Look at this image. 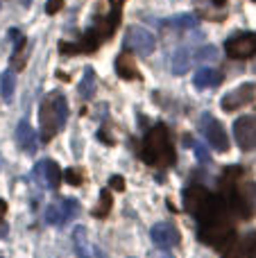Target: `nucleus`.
<instances>
[{
    "label": "nucleus",
    "mask_w": 256,
    "mask_h": 258,
    "mask_svg": "<svg viewBox=\"0 0 256 258\" xmlns=\"http://www.w3.org/2000/svg\"><path fill=\"white\" fill-rule=\"evenodd\" d=\"M184 206L198 220V236L202 242L216 247V249H227L236 242L234 227L227 215V204L218 200L213 192H209L202 186L186 188Z\"/></svg>",
    "instance_id": "nucleus-1"
},
{
    "label": "nucleus",
    "mask_w": 256,
    "mask_h": 258,
    "mask_svg": "<svg viewBox=\"0 0 256 258\" xmlns=\"http://www.w3.org/2000/svg\"><path fill=\"white\" fill-rule=\"evenodd\" d=\"M143 161L152 168H168L175 163V145L166 125H154L143 138Z\"/></svg>",
    "instance_id": "nucleus-2"
},
{
    "label": "nucleus",
    "mask_w": 256,
    "mask_h": 258,
    "mask_svg": "<svg viewBox=\"0 0 256 258\" xmlns=\"http://www.w3.org/2000/svg\"><path fill=\"white\" fill-rule=\"evenodd\" d=\"M118 23H120V9H113L111 7V12H109L107 16L98 18V21L93 23V27H91L84 36H82L80 43H73V45L61 43V45H59V50H61V52H73V54H75V52H93V50H98L100 45H102L104 41H107L109 36L116 32Z\"/></svg>",
    "instance_id": "nucleus-3"
},
{
    "label": "nucleus",
    "mask_w": 256,
    "mask_h": 258,
    "mask_svg": "<svg viewBox=\"0 0 256 258\" xmlns=\"http://www.w3.org/2000/svg\"><path fill=\"white\" fill-rule=\"evenodd\" d=\"M225 174V190H227V204L240 215V218H249L256 213V183L254 181H240L238 174L240 170H229Z\"/></svg>",
    "instance_id": "nucleus-4"
},
{
    "label": "nucleus",
    "mask_w": 256,
    "mask_h": 258,
    "mask_svg": "<svg viewBox=\"0 0 256 258\" xmlns=\"http://www.w3.org/2000/svg\"><path fill=\"white\" fill-rule=\"evenodd\" d=\"M125 48L141 54V57H148L157 48V39H154V34L150 30L134 25V27H127L125 32Z\"/></svg>",
    "instance_id": "nucleus-5"
},
{
    "label": "nucleus",
    "mask_w": 256,
    "mask_h": 258,
    "mask_svg": "<svg viewBox=\"0 0 256 258\" xmlns=\"http://www.w3.org/2000/svg\"><path fill=\"white\" fill-rule=\"evenodd\" d=\"M225 50L231 59H249L256 54V32H240L227 39Z\"/></svg>",
    "instance_id": "nucleus-6"
},
{
    "label": "nucleus",
    "mask_w": 256,
    "mask_h": 258,
    "mask_svg": "<svg viewBox=\"0 0 256 258\" xmlns=\"http://www.w3.org/2000/svg\"><path fill=\"white\" fill-rule=\"evenodd\" d=\"M254 95H256V84H254V82H245V84H240L238 89L229 91V93L222 98L220 107H222V111L234 113V111H238V109L252 104L254 102Z\"/></svg>",
    "instance_id": "nucleus-7"
},
{
    "label": "nucleus",
    "mask_w": 256,
    "mask_h": 258,
    "mask_svg": "<svg viewBox=\"0 0 256 258\" xmlns=\"http://www.w3.org/2000/svg\"><path fill=\"white\" fill-rule=\"evenodd\" d=\"M200 129H202V134L207 136V141L211 143L213 150H218V152L229 150V138H227L225 127H222V122L216 120L211 113H204L202 116V120H200Z\"/></svg>",
    "instance_id": "nucleus-8"
},
{
    "label": "nucleus",
    "mask_w": 256,
    "mask_h": 258,
    "mask_svg": "<svg viewBox=\"0 0 256 258\" xmlns=\"http://www.w3.org/2000/svg\"><path fill=\"white\" fill-rule=\"evenodd\" d=\"M39 122H41V141H43V143H50L54 134L61 129V125H59L57 109H54V98H52V95H48V98L41 102Z\"/></svg>",
    "instance_id": "nucleus-9"
},
{
    "label": "nucleus",
    "mask_w": 256,
    "mask_h": 258,
    "mask_svg": "<svg viewBox=\"0 0 256 258\" xmlns=\"http://www.w3.org/2000/svg\"><path fill=\"white\" fill-rule=\"evenodd\" d=\"M80 213V202L77 200H59L48 206L45 211V222L52 227H63L68 220H73Z\"/></svg>",
    "instance_id": "nucleus-10"
},
{
    "label": "nucleus",
    "mask_w": 256,
    "mask_h": 258,
    "mask_svg": "<svg viewBox=\"0 0 256 258\" xmlns=\"http://www.w3.org/2000/svg\"><path fill=\"white\" fill-rule=\"evenodd\" d=\"M234 138L240 150L249 152L256 147V120L249 116H243L234 122Z\"/></svg>",
    "instance_id": "nucleus-11"
},
{
    "label": "nucleus",
    "mask_w": 256,
    "mask_h": 258,
    "mask_svg": "<svg viewBox=\"0 0 256 258\" xmlns=\"http://www.w3.org/2000/svg\"><path fill=\"white\" fill-rule=\"evenodd\" d=\"M150 238H152V242L159 247V249H172V247L179 245V231H177V227L172 222H159L152 227V231H150Z\"/></svg>",
    "instance_id": "nucleus-12"
},
{
    "label": "nucleus",
    "mask_w": 256,
    "mask_h": 258,
    "mask_svg": "<svg viewBox=\"0 0 256 258\" xmlns=\"http://www.w3.org/2000/svg\"><path fill=\"white\" fill-rule=\"evenodd\" d=\"M32 177L36 179L39 183H43V186L48 188H57L59 183H61V168H59L54 161H39V163L34 165V170H32Z\"/></svg>",
    "instance_id": "nucleus-13"
},
{
    "label": "nucleus",
    "mask_w": 256,
    "mask_h": 258,
    "mask_svg": "<svg viewBox=\"0 0 256 258\" xmlns=\"http://www.w3.org/2000/svg\"><path fill=\"white\" fill-rule=\"evenodd\" d=\"M16 143H18V147H23V150L27 152V154H34L36 152V134L27 120H21L16 125Z\"/></svg>",
    "instance_id": "nucleus-14"
},
{
    "label": "nucleus",
    "mask_w": 256,
    "mask_h": 258,
    "mask_svg": "<svg viewBox=\"0 0 256 258\" xmlns=\"http://www.w3.org/2000/svg\"><path fill=\"white\" fill-rule=\"evenodd\" d=\"M116 73L122 77V80L132 82V80H139V68L134 63V57L130 52H120L116 59Z\"/></svg>",
    "instance_id": "nucleus-15"
},
{
    "label": "nucleus",
    "mask_w": 256,
    "mask_h": 258,
    "mask_svg": "<svg viewBox=\"0 0 256 258\" xmlns=\"http://www.w3.org/2000/svg\"><path fill=\"white\" fill-rule=\"evenodd\" d=\"M195 89H211V86L222 84V73L213 71V68H200L193 77Z\"/></svg>",
    "instance_id": "nucleus-16"
},
{
    "label": "nucleus",
    "mask_w": 256,
    "mask_h": 258,
    "mask_svg": "<svg viewBox=\"0 0 256 258\" xmlns=\"http://www.w3.org/2000/svg\"><path fill=\"white\" fill-rule=\"evenodd\" d=\"M193 59H195V52H190L188 48H179L175 52V57H172V73H175V75H184V73H188Z\"/></svg>",
    "instance_id": "nucleus-17"
},
{
    "label": "nucleus",
    "mask_w": 256,
    "mask_h": 258,
    "mask_svg": "<svg viewBox=\"0 0 256 258\" xmlns=\"http://www.w3.org/2000/svg\"><path fill=\"white\" fill-rule=\"evenodd\" d=\"M73 247H75V251L80 258H91V247H89V238H86L84 227L73 229Z\"/></svg>",
    "instance_id": "nucleus-18"
},
{
    "label": "nucleus",
    "mask_w": 256,
    "mask_h": 258,
    "mask_svg": "<svg viewBox=\"0 0 256 258\" xmlns=\"http://www.w3.org/2000/svg\"><path fill=\"white\" fill-rule=\"evenodd\" d=\"M95 91V71L93 68H84V75H82V82L77 84V93L84 100H89Z\"/></svg>",
    "instance_id": "nucleus-19"
},
{
    "label": "nucleus",
    "mask_w": 256,
    "mask_h": 258,
    "mask_svg": "<svg viewBox=\"0 0 256 258\" xmlns=\"http://www.w3.org/2000/svg\"><path fill=\"white\" fill-rule=\"evenodd\" d=\"M14 89H16V77H14L12 71H5L3 77H0V93H3V100H5V102H12Z\"/></svg>",
    "instance_id": "nucleus-20"
},
{
    "label": "nucleus",
    "mask_w": 256,
    "mask_h": 258,
    "mask_svg": "<svg viewBox=\"0 0 256 258\" xmlns=\"http://www.w3.org/2000/svg\"><path fill=\"white\" fill-rule=\"evenodd\" d=\"M166 25L170 27H177V30H193L198 25V18L193 14H181V16H175V18H168Z\"/></svg>",
    "instance_id": "nucleus-21"
},
{
    "label": "nucleus",
    "mask_w": 256,
    "mask_h": 258,
    "mask_svg": "<svg viewBox=\"0 0 256 258\" xmlns=\"http://www.w3.org/2000/svg\"><path fill=\"white\" fill-rule=\"evenodd\" d=\"M109 211H111V192H109V188H102L100 190V204L93 209V215L95 218H107Z\"/></svg>",
    "instance_id": "nucleus-22"
},
{
    "label": "nucleus",
    "mask_w": 256,
    "mask_h": 258,
    "mask_svg": "<svg viewBox=\"0 0 256 258\" xmlns=\"http://www.w3.org/2000/svg\"><path fill=\"white\" fill-rule=\"evenodd\" d=\"M52 98H54V109H57V116H59V125L63 127L68 120V102L61 93H52Z\"/></svg>",
    "instance_id": "nucleus-23"
},
{
    "label": "nucleus",
    "mask_w": 256,
    "mask_h": 258,
    "mask_svg": "<svg viewBox=\"0 0 256 258\" xmlns=\"http://www.w3.org/2000/svg\"><path fill=\"white\" fill-rule=\"evenodd\" d=\"M211 59H218L216 45H202L200 50H195V61H211Z\"/></svg>",
    "instance_id": "nucleus-24"
},
{
    "label": "nucleus",
    "mask_w": 256,
    "mask_h": 258,
    "mask_svg": "<svg viewBox=\"0 0 256 258\" xmlns=\"http://www.w3.org/2000/svg\"><path fill=\"white\" fill-rule=\"evenodd\" d=\"M222 258H249V251H247V247H245V242H240V245L231 247Z\"/></svg>",
    "instance_id": "nucleus-25"
},
{
    "label": "nucleus",
    "mask_w": 256,
    "mask_h": 258,
    "mask_svg": "<svg viewBox=\"0 0 256 258\" xmlns=\"http://www.w3.org/2000/svg\"><path fill=\"white\" fill-rule=\"evenodd\" d=\"M66 181L71 183V186H82V183H84V177H82L80 170L71 168V170H66Z\"/></svg>",
    "instance_id": "nucleus-26"
},
{
    "label": "nucleus",
    "mask_w": 256,
    "mask_h": 258,
    "mask_svg": "<svg viewBox=\"0 0 256 258\" xmlns=\"http://www.w3.org/2000/svg\"><path fill=\"white\" fill-rule=\"evenodd\" d=\"M61 7H63V0H48V5H45V12L52 16V14H57Z\"/></svg>",
    "instance_id": "nucleus-27"
},
{
    "label": "nucleus",
    "mask_w": 256,
    "mask_h": 258,
    "mask_svg": "<svg viewBox=\"0 0 256 258\" xmlns=\"http://www.w3.org/2000/svg\"><path fill=\"white\" fill-rule=\"evenodd\" d=\"M193 150H195V156H198L202 163H209V161H211V156H209V152L204 150V145H195Z\"/></svg>",
    "instance_id": "nucleus-28"
},
{
    "label": "nucleus",
    "mask_w": 256,
    "mask_h": 258,
    "mask_svg": "<svg viewBox=\"0 0 256 258\" xmlns=\"http://www.w3.org/2000/svg\"><path fill=\"white\" fill-rule=\"evenodd\" d=\"M109 186L116 188V190H122V188H125V183H122V177H120V174H116V177L109 179Z\"/></svg>",
    "instance_id": "nucleus-29"
},
{
    "label": "nucleus",
    "mask_w": 256,
    "mask_h": 258,
    "mask_svg": "<svg viewBox=\"0 0 256 258\" xmlns=\"http://www.w3.org/2000/svg\"><path fill=\"white\" fill-rule=\"evenodd\" d=\"M5 213H7V202H5V200H0V220L5 218Z\"/></svg>",
    "instance_id": "nucleus-30"
},
{
    "label": "nucleus",
    "mask_w": 256,
    "mask_h": 258,
    "mask_svg": "<svg viewBox=\"0 0 256 258\" xmlns=\"http://www.w3.org/2000/svg\"><path fill=\"white\" fill-rule=\"evenodd\" d=\"M109 3H111V7H113V9H120L125 0H109Z\"/></svg>",
    "instance_id": "nucleus-31"
},
{
    "label": "nucleus",
    "mask_w": 256,
    "mask_h": 258,
    "mask_svg": "<svg viewBox=\"0 0 256 258\" xmlns=\"http://www.w3.org/2000/svg\"><path fill=\"white\" fill-rule=\"evenodd\" d=\"M213 3H216V5H218V7H222V5H225V3H227V0H213Z\"/></svg>",
    "instance_id": "nucleus-32"
},
{
    "label": "nucleus",
    "mask_w": 256,
    "mask_h": 258,
    "mask_svg": "<svg viewBox=\"0 0 256 258\" xmlns=\"http://www.w3.org/2000/svg\"><path fill=\"white\" fill-rule=\"evenodd\" d=\"M32 3V0H23V5H25V7H27V5H30Z\"/></svg>",
    "instance_id": "nucleus-33"
}]
</instances>
